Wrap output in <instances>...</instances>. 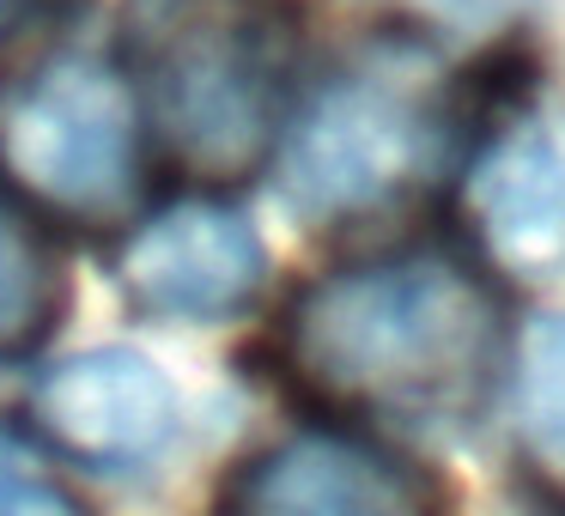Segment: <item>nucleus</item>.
I'll return each instance as SVG.
<instances>
[{
	"instance_id": "nucleus-6",
	"label": "nucleus",
	"mask_w": 565,
	"mask_h": 516,
	"mask_svg": "<svg viewBox=\"0 0 565 516\" xmlns=\"http://www.w3.org/2000/svg\"><path fill=\"white\" fill-rule=\"evenodd\" d=\"M468 213L487 249L516 273H547L565 261V128L523 116L468 171Z\"/></svg>"
},
{
	"instance_id": "nucleus-5",
	"label": "nucleus",
	"mask_w": 565,
	"mask_h": 516,
	"mask_svg": "<svg viewBox=\"0 0 565 516\" xmlns=\"http://www.w3.org/2000/svg\"><path fill=\"white\" fill-rule=\"evenodd\" d=\"M268 249L232 207L189 201L147 219L122 249V286L140 310L171 322H225L262 292Z\"/></svg>"
},
{
	"instance_id": "nucleus-3",
	"label": "nucleus",
	"mask_w": 565,
	"mask_h": 516,
	"mask_svg": "<svg viewBox=\"0 0 565 516\" xmlns=\"http://www.w3.org/2000/svg\"><path fill=\"white\" fill-rule=\"evenodd\" d=\"M431 140H438V128L407 86H395V79H341L286 135L280 195L305 219L365 213L426 171Z\"/></svg>"
},
{
	"instance_id": "nucleus-2",
	"label": "nucleus",
	"mask_w": 565,
	"mask_h": 516,
	"mask_svg": "<svg viewBox=\"0 0 565 516\" xmlns=\"http://www.w3.org/2000/svg\"><path fill=\"white\" fill-rule=\"evenodd\" d=\"M0 164L62 213H110L135 195L140 110L98 55H55L0 110Z\"/></svg>"
},
{
	"instance_id": "nucleus-10",
	"label": "nucleus",
	"mask_w": 565,
	"mask_h": 516,
	"mask_svg": "<svg viewBox=\"0 0 565 516\" xmlns=\"http://www.w3.org/2000/svg\"><path fill=\"white\" fill-rule=\"evenodd\" d=\"M67 492L62 480L43 467V455H31L19 438L0 431V516H55L67 510Z\"/></svg>"
},
{
	"instance_id": "nucleus-4",
	"label": "nucleus",
	"mask_w": 565,
	"mask_h": 516,
	"mask_svg": "<svg viewBox=\"0 0 565 516\" xmlns=\"http://www.w3.org/2000/svg\"><path fill=\"white\" fill-rule=\"evenodd\" d=\"M38 419L67 455L98 467H140L183 438V383L140 346L67 353L38 383Z\"/></svg>"
},
{
	"instance_id": "nucleus-8",
	"label": "nucleus",
	"mask_w": 565,
	"mask_h": 516,
	"mask_svg": "<svg viewBox=\"0 0 565 516\" xmlns=\"http://www.w3.org/2000/svg\"><path fill=\"white\" fill-rule=\"evenodd\" d=\"M516 419L565 474V316H535L516 346Z\"/></svg>"
},
{
	"instance_id": "nucleus-1",
	"label": "nucleus",
	"mask_w": 565,
	"mask_h": 516,
	"mask_svg": "<svg viewBox=\"0 0 565 516\" xmlns=\"http://www.w3.org/2000/svg\"><path fill=\"white\" fill-rule=\"evenodd\" d=\"M492 316L480 286L438 256L353 268L292 310L298 365L365 401H444L487 365Z\"/></svg>"
},
{
	"instance_id": "nucleus-9",
	"label": "nucleus",
	"mask_w": 565,
	"mask_h": 516,
	"mask_svg": "<svg viewBox=\"0 0 565 516\" xmlns=\"http://www.w3.org/2000/svg\"><path fill=\"white\" fill-rule=\"evenodd\" d=\"M43 310V256L31 232L0 207V341L31 329Z\"/></svg>"
},
{
	"instance_id": "nucleus-7",
	"label": "nucleus",
	"mask_w": 565,
	"mask_h": 516,
	"mask_svg": "<svg viewBox=\"0 0 565 516\" xmlns=\"http://www.w3.org/2000/svg\"><path fill=\"white\" fill-rule=\"evenodd\" d=\"M244 504L305 510V516H371L414 504V486L402 480V467H390L383 455L359 450V443L305 438L274 450L268 462H256V474L244 480Z\"/></svg>"
}]
</instances>
